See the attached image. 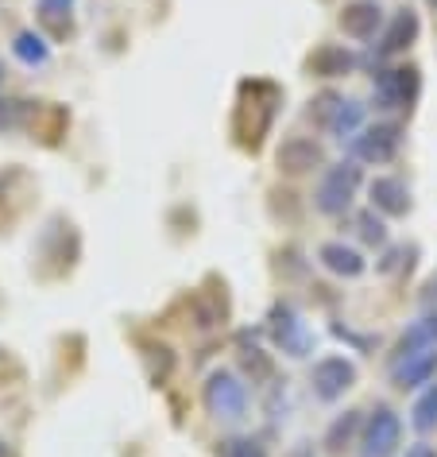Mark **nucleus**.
Listing matches in <instances>:
<instances>
[{"mask_svg":"<svg viewBox=\"0 0 437 457\" xmlns=\"http://www.w3.org/2000/svg\"><path fill=\"white\" fill-rule=\"evenodd\" d=\"M244 369H256V376H271V364L260 357V349H244Z\"/></svg>","mask_w":437,"mask_h":457,"instance_id":"5701e85b","label":"nucleus"},{"mask_svg":"<svg viewBox=\"0 0 437 457\" xmlns=\"http://www.w3.org/2000/svg\"><path fill=\"white\" fill-rule=\"evenodd\" d=\"M356 190H360V167L356 163H333V167H326V175H321V182H317L314 205L329 217H341V213L352 210Z\"/></svg>","mask_w":437,"mask_h":457,"instance_id":"f03ea898","label":"nucleus"},{"mask_svg":"<svg viewBox=\"0 0 437 457\" xmlns=\"http://www.w3.org/2000/svg\"><path fill=\"white\" fill-rule=\"evenodd\" d=\"M309 384H314L317 399L333 403V399H341L356 384V364L349 357H321L314 364V372H309Z\"/></svg>","mask_w":437,"mask_h":457,"instance_id":"423d86ee","label":"nucleus"},{"mask_svg":"<svg viewBox=\"0 0 437 457\" xmlns=\"http://www.w3.org/2000/svg\"><path fill=\"white\" fill-rule=\"evenodd\" d=\"M433 376H437V345L399 357V361H395V372H391V380H395L399 392H414V387L430 384Z\"/></svg>","mask_w":437,"mask_h":457,"instance_id":"9d476101","label":"nucleus"},{"mask_svg":"<svg viewBox=\"0 0 437 457\" xmlns=\"http://www.w3.org/2000/svg\"><path fill=\"white\" fill-rule=\"evenodd\" d=\"M410 422H414V430H422V434H430L437 427V384H430L418 395V403L410 411Z\"/></svg>","mask_w":437,"mask_h":457,"instance_id":"a211bd4d","label":"nucleus"},{"mask_svg":"<svg viewBox=\"0 0 437 457\" xmlns=\"http://www.w3.org/2000/svg\"><path fill=\"white\" fill-rule=\"evenodd\" d=\"M202 399H205V411H210L217 422H240L248 415V403H251L248 384L228 369L210 372V380H205V387H202Z\"/></svg>","mask_w":437,"mask_h":457,"instance_id":"f257e3e1","label":"nucleus"},{"mask_svg":"<svg viewBox=\"0 0 437 457\" xmlns=\"http://www.w3.org/2000/svg\"><path fill=\"white\" fill-rule=\"evenodd\" d=\"M271 337L286 357H306V353L314 349V334L302 326V318H298L291 306H275L271 311Z\"/></svg>","mask_w":437,"mask_h":457,"instance_id":"6e6552de","label":"nucleus"},{"mask_svg":"<svg viewBox=\"0 0 437 457\" xmlns=\"http://www.w3.org/2000/svg\"><path fill=\"white\" fill-rule=\"evenodd\" d=\"M422 94L418 66H391L375 74V105L379 109H410Z\"/></svg>","mask_w":437,"mask_h":457,"instance_id":"20e7f679","label":"nucleus"},{"mask_svg":"<svg viewBox=\"0 0 437 457\" xmlns=\"http://www.w3.org/2000/svg\"><path fill=\"white\" fill-rule=\"evenodd\" d=\"M221 457H268L256 438H228L221 445Z\"/></svg>","mask_w":437,"mask_h":457,"instance_id":"412c9836","label":"nucleus"},{"mask_svg":"<svg viewBox=\"0 0 437 457\" xmlns=\"http://www.w3.org/2000/svg\"><path fill=\"white\" fill-rule=\"evenodd\" d=\"M430 345H437V306L422 318L418 326H410L407 334H402V341H399V357H407V353H418V349H430Z\"/></svg>","mask_w":437,"mask_h":457,"instance_id":"dca6fc26","label":"nucleus"},{"mask_svg":"<svg viewBox=\"0 0 437 457\" xmlns=\"http://www.w3.org/2000/svg\"><path fill=\"white\" fill-rule=\"evenodd\" d=\"M367 198H372L375 210H379V213H387V217L410 213V190L402 187L399 179H391V175L372 179V187H367Z\"/></svg>","mask_w":437,"mask_h":457,"instance_id":"9b49d317","label":"nucleus"},{"mask_svg":"<svg viewBox=\"0 0 437 457\" xmlns=\"http://www.w3.org/2000/svg\"><path fill=\"white\" fill-rule=\"evenodd\" d=\"M337 28L349 39H375L383 31V4L379 0H352V4L341 8Z\"/></svg>","mask_w":437,"mask_h":457,"instance_id":"1a4fd4ad","label":"nucleus"},{"mask_svg":"<svg viewBox=\"0 0 437 457\" xmlns=\"http://www.w3.org/2000/svg\"><path fill=\"white\" fill-rule=\"evenodd\" d=\"M0 457H12V450L4 445V438H0Z\"/></svg>","mask_w":437,"mask_h":457,"instance_id":"bb28decb","label":"nucleus"},{"mask_svg":"<svg viewBox=\"0 0 437 457\" xmlns=\"http://www.w3.org/2000/svg\"><path fill=\"white\" fill-rule=\"evenodd\" d=\"M418 12H410V8H402V12L391 16V24L383 28V36H379V54H402L410 47L414 39H418Z\"/></svg>","mask_w":437,"mask_h":457,"instance_id":"f8f14e48","label":"nucleus"},{"mask_svg":"<svg viewBox=\"0 0 437 457\" xmlns=\"http://www.w3.org/2000/svg\"><path fill=\"white\" fill-rule=\"evenodd\" d=\"M326 129H329V136H337V140H352V136L364 129V105H360V101L341 97Z\"/></svg>","mask_w":437,"mask_h":457,"instance_id":"2eb2a0df","label":"nucleus"},{"mask_svg":"<svg viewBox=\"0 0 437 457\" xmlns=\"http://www.w3.org/2000/svg\"><path fill=\"white\" fill-rule=\"evenodd\" d=\"M399 144H402V129L391 120H379V124H367L352 136V152L356 159L364 163H391L399 155Z\"/></svg>","mask_w":437,"mask_h":457,"instance_id":"39448f33","label":"nucleus"},{"mask_svg":"<svg viewBox=\"0 0 437 457\" xmlns=\"http://www.w3.org/2000/svg\"><path fill=\"white\" fill-rule=\"evenodd\" d=\"M12 54L24 66H43V62L51 59L47 43H43V36H36V31H20V36L12 39Z\"/></svg>","mask_w":437,"mask_h":457,"instance_id":"f3484780","label":"nucleus"},{"mask_svg":"<svg viewBox=\"0 0 437 457\" xmlns=\"http://www.w3.org/2000/svg\"><path fill=\"white\" fill-rule=\"evenodd\" d=\"M422 303H425V306H437V276H433L430 283H425V291H422Z\"/></svg>","mask_w":437,"mask_h":457,"instance_id":"393cba45","label":"nucleus"},{"mask_svg":"<svg viewBox=\"0 0 437 457\" xmlns=\"http://www.w3.org/2000/svg\"><path fill=\"white\" fill-rule=\"evenodd\" d=\"M309 71H314L317 78H341V74H352L356 66V54L344 51V47H333V43H326V47H317L314 54H309Z\"/></svg>","mask_w":437,"mask_h":457,"instance_id":"4468645a","label":"nucleus"},{"mask_svg":"<svg viewBox=\"0 0 437 457\" xmlns=\"http://www.w3.org/2000/svg\"><path fill=\"white\" fill-rule=\"evenodd\" d=\"M407 457H437V453H433V445L418 442V445H410V450H407Z\"/></svg>","mask_w":437,"mask_h":457,"instance_id":"a878e982","label":"nucleus"},{"mask_svg":"<svg viewBox=\"0 0 437 457\" xmlns=\"http://www.w3.org/2000/svg\"><path fill=\"white\" fill-rule=\"evenodd\" d=\"M356 427H360V411H344V415H341V419H337V422H333V427H329V434H326V445H329L333 453H341L344 445L352 442Z\"/></svg>","mask_w":437,"mask_h":457,"instance_id":"aec40b11","label":"nucleus"},{"mask_svg":"<svg viewBox=\"0 0 437 457\" xmlns=\"http://www.w3.org/2000/svg\"><path fill=\"white\" fill-rule=\"evenodd\" d=\"M360 237L367 245H387V228L375 213H360Z\"/></svg>","mask_w":437,"mask_h":457,"instance_id":"4be33fe9","label":"nucleus"},{"mask_svg":"<svg viewBox=\"0 0 437 457\" xmlns=\"http://www.w3.org/2000/svg\"><path fill=\"white\" fill-rule=\"evenodd\" d=\"M399 445H402V419L387 403H379L372 415L364 419L360 457H395Z\"/></svg>","mask_w":437,"mask_h":457,"instance_id":"7ed1b4c3","label":"nucleus"},{"mask_svg":"<svg viewBox=\"0 0 437 457\" xmlns=\"http://www.w3.org/2000/svg\"><path fill=\"white\" fill-rule=\"evenodd\" d=\"M317 260H321V268H326V271H333V276H344V279L364 276V268H367V260L356 253V248L341 245V241L321 245V248H317Z\"/></svg>","mask_w":437,"mask_h":457,"instance_id":"ddd939ff","label":"nucleus"},{"mask_svg":"<svg viewBox=\"0 0 437 457\" xmlns=\"http://www.w3.org/2000/svg\"><path fill=\"white\" fill-rule=\"evenodd\" d=\"M275 163H279L283 175H309V170L326 167V152L309 136H286L279 152H275Z\"/></svg>","mask_w":437,"mask_h":457,"instance_id":"0eeeda50","label":"nucleus"},{"mask_svg":"<svg viewBox=\"0 0 437 457\" xmlns=\"http://www.w3.org/2000/svg\"><path fill=\"white\" fill-rule=\"evenodd\" d=\"M16 124V101H0V129H12Z\"/></svg>","mask_w":437,"mask_h":457,"instance_id":"b1692460","label":"nucleus"},{"mask_svg":"<svg viewBox=\"0 0 437 457\" xmlns=\"http://www.w3.org/2000/svg\"><path fill=\"white\" fill-rule=\"evenodd\" d=\"M39 20L54 31H70V12H74V0H39L36 4Z\"/></svg>","mask_w":437,"mask_h":457,"instance_id":"6ab92c4d","label":"nucleus"}]
</instances>
